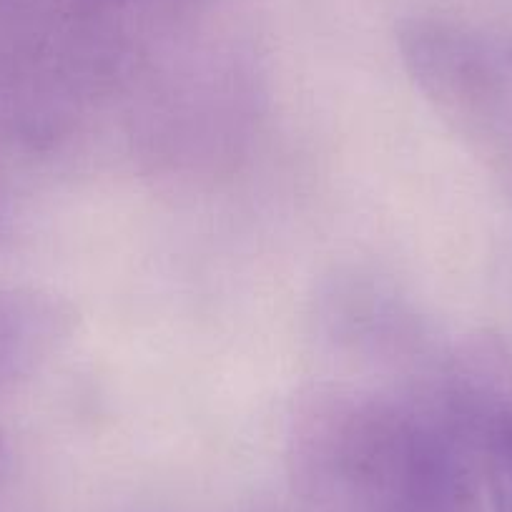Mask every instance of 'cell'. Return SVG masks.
<instances>
[{"mask_svg":"<svg viewBox=\"0 0 512 512\" xmlns=\"http://www.w3.org/2000/svg\"><path fill=\"white\" fill-rule=\"evenodd\" d=\"M294 472L312 512H480L485 490L450 382L410 400L319 392L299 417Z\"/></svg>","mask_w":512,"mask_h":512,"instance_id":"1","label":"cell"},{"mask_svg":"<svg viewBox=\"0 0 512 512\" xmlns=\"http://www.w3.org/2000/svg\"><path fill=\"white\" fill-rule=\"evenodd\" d=\"M452 390L475 432L482 482L492 512H512V362L492 339L455 359Z\"/></svg>","mask_w":512,"mask_h":512,"instance_id":"2","label":"cell"},{"mask_svg":"<svg viewBox=\"0 0 512 512\" xmlns=\"http://www.w3.org/2000/svg\"><path fill=\"white\" fill-rule=\"evenodd\" d=\"M68 314L36 292H0V390L38 367L66 337Z\"/></svg>","mask_w":512,"mask_h":512,"instance_id":"3","label":"cell"},{"mask_svg":"<svg viewBox=\"0 0 512 512\" xmlns=\"http://www.w3.org/2000/svg\"><path fill=\"white\" fill-rule=\"evenodd\" d=\"M505 58H507V63H510V68H512V41L507 43V48H505Z\"/></svg>","mask_w":512,"mask_h":512,"instance_id":"4","label":"cell"},{"mask_svg":"<svg viewBox=\"0 0 512 512\" xmlns=\"http://www.w3.org/2000/svg\"><path fill=\"white\" fill-rule=\"evenodd\" d=\"M0 452H3V435H0Z\"/></svg>","mask_w":512,"mask_h":512,"instance_id":"5","label":"cell"}]
</instances>
